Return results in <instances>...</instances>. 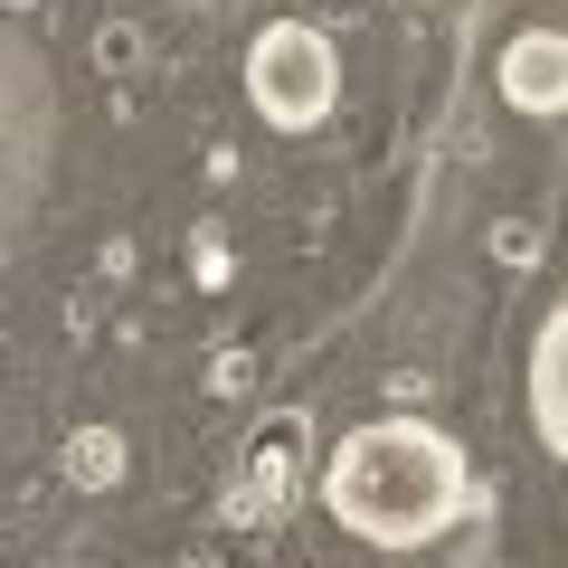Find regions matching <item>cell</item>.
Instances as JSON below:
<instances>
[{
  "mask_svg": "<svg viewBox=\"0 0 568 568\" xmlns=\"http://www.w3.org/2000/svg\"><path fill=\"white\" fill-rule=\"evenodd\" d=\"M503 95L530 104V114H568V39H559V29H530V39H511V58H503Z\"/></svg>",
  "mask_w": 568,
  "mask_h": 568,
  "instance_id": "cell-4",
  "label": "cell"
},
{
  "mask_svg": "<svg viewBox=\"0 0 568 568\" xmlns=\"http://www.w3.org/2000/svg\"><path fill=\"white\" fill-rule=\"evenodd\" d=\"M530 426H540V446L568 465V304L530 342Z\"/></svg>",
  "mask_w": 568,
  "mask_h": 568,
  "instance_id": "cell-3",
  "label": "cell"
},
{
  "mask_svg": "<svg viewBox=\"0 0 568 568\" xmlns=\"http://www.w3.org/2000/svg\"><path fill=\"white\" fill-rule=\"evenodd\" d=\"M67 465H77L85 484H114V436H104V426H95V436H77V455H67Z\"/></svg>",
  "mask_w": 568,
  "mask_h": 568,
  "instance_id": "cell-5",
  "label": "cell"
},
{
  "mask_svg": "<svg viewBox=\"0 0 568 568\" xmlns=\"http://www.w3.org/2000/svg\"><path fill=\"white\" fill-rule=\"evenodd\" d=\"M246 95H256V114L275 123V133H313V123L332 114V95H342V58H332L323 29L265 20L256 48H246Z\"/></svg>",
  "mask_w": 568,
  "mask_h": 568,
  "instance_id": "cell-2",
  "label": "cell"
},
{
  "mask_svg": "<svg viewBox=\"0 0 568 568\" xmlns=\"http://www.w3.org/2000/svg\"><path fill=\"white\" fill-rule=\"evenodd\" d=\"M323 503L369 549H426V540H446L465 521L474 474H465V446L436 436L426 417H379V426H351L342 446H332Z\"/></svg>",
  "mask_w": 568,
  "mask_h": 568,
  "instance_id": "cell-1",
  "label": "cell"
}]
</instances>
